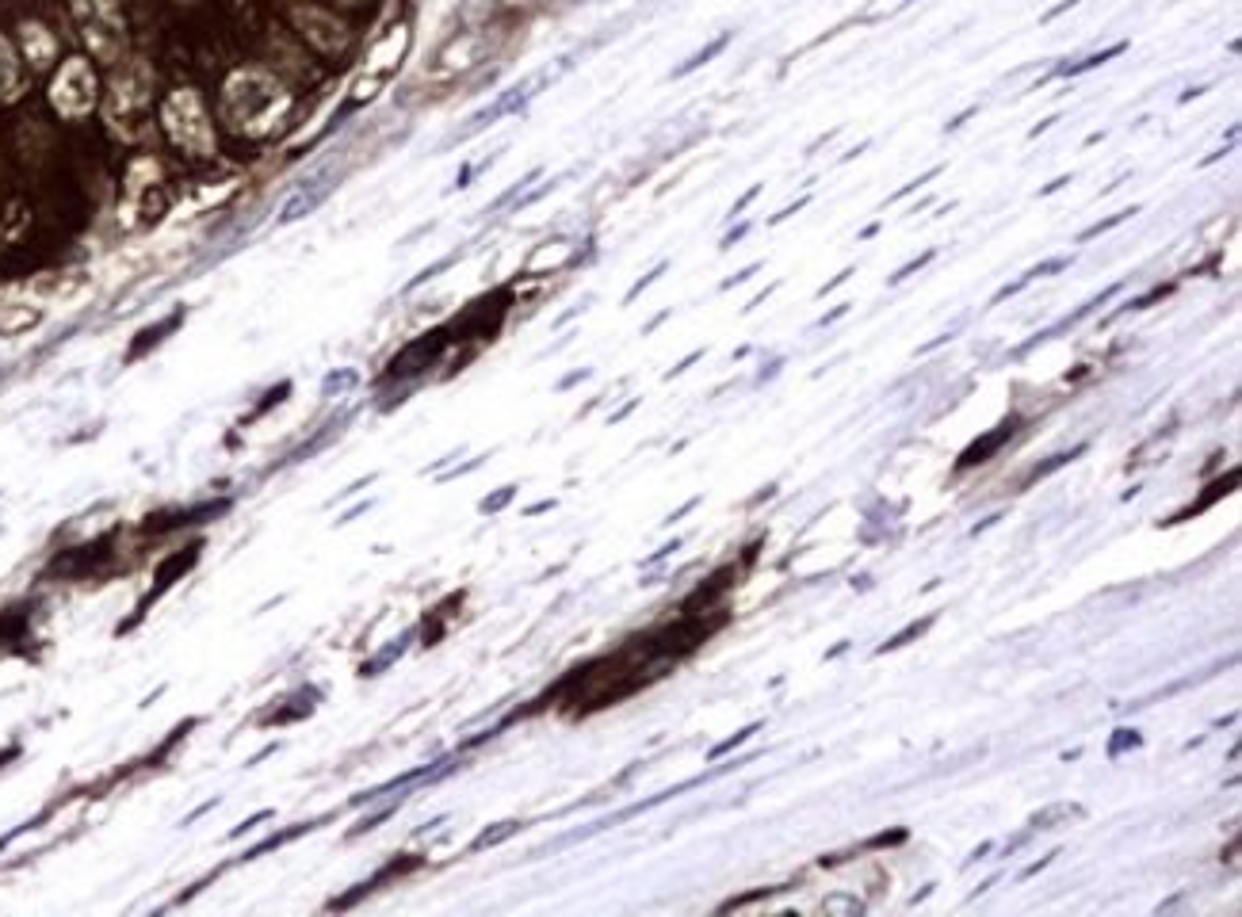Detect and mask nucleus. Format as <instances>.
<instances>
[{
  "mask_svg": "<svg viewBox=\"0 0 1242 917\" xmlns=\"http://www.w3.org/2000/svg\"><path fill=\"white\" fill-rule=\"evenodd\" d=\"M933 623H937V616H925V619H914V623H906V627H902V631H899V635H895V639H891V642H883V646H879V654H887V650H899V646H906V642L921 639V635H925V631H929Z\"/></svg>",
  "mask_w": 1242,
  "mask_h": 917,
  "instance_id": "nucleus-10",
  "label": "nucleus"
},
{
  "mask_svg": "<svg viewBox=\"0 0 1242 917\" xmlns=\"http://www.w3.org/2000/svg\"><path fill=\"white\" fill-rule=\"evenodd\" d=\"M1013 425H1017V421H1006V425H998V428H994L990 436H983L979 444H971V448H967L964 455H960V470L975 467V463H986V459H990V455H994V451L1002 448V444H1006L1009 436H1013Z\"/></svg>",
  "mask_w": 1242,
  "mask_h": 917,
  "instance_id": "nucleus-5",
  "label": "nucleus"
},
{
  "mask_svg": "<svg viewBox=\"0 0 1242 917\" xmlns=\"http://www.w3.org/2000/svg\"><path fill=\"white\" fill-rule=\"evenodd\" d=\"M730 39H734V31H723V35H719V39H711V43H707L704 50H696V54H692L688 62H681V65H677V69H673L669 77H673V81H681V77H688V73H696V69H700V65H707V62H711L715 54H723V50H727V46H730Z\"/></svg>",
  "mask_w": 1242,
  "mask_h": 917,
  "instance_id": "nucleus-6",
  "label": "nucleus"
},
{
  "mask_svg": "<svg viewBox=\"0 0 1242 917\" xmlns=\"http://www.w3.org/2000/svg\"><path fill=\"white\" fill-rule=\"evenodd\" d=\"M849 276H853V268H845V272H841V276H834V279H830L826 287H818V299H826L830 291H837V287H841V283H845V279H849Z\"/></svg>",
  "mask_w": 1242,
  "mask_h": 917,
  "instance_id": "nucleus-26",
  "label": "nucleus"
},
{
  "mask_svg": "<svg viewBox=\"0 0 1242 917\" xmlns=\"http://www.w3.org/2000/svg\"><path fill=\"white\" fill-rule=\"evenodd\" d=\"M1071 260H1074V256H1051V260H1044V264H1036V268H1028V272H1025V276H1021V279H1013V283H1006V287H1002V291H998V295L990 299V306H1002V302H1006V299H1013V295H1021V291H1025L1028 283H1036V279L1055 276V272H1063V268H1071Z\"/></svg>",
  "mask_w": 1242,
  "mask_h": 917,
  "instance_id": "nucleus-4",
  "label": "nucleus"
},
{
  "mask_svg": "<svg viewBox=\"0 0 1242 917\" xmlns=\"http://www.w3.org/2000/svg\"><path fill=\"white\" fill-rule=\"evenodd\" d=\"M807 203H811V195H803L799 203H792V207H784V211H780V214H772V218H769V226H780V222H788V218H792V214H799V211H803Z\"/></svg>",
  "mask_w": 1242,
  "mask_h": 917,
  "instance_id": "nucleus-19",
  "label": "nucleus"
},
{
  "mask_svg": "<svg viewBox=\"0 0 1242 917\" xmlns=\"http://www.w3.org/2000/svg\"><path fill=\"white\" fill-rule=\"evenodd\" d=\"M845 314H849V302H845V306H834L830 314H822V318L814 321V325H818V329H826V325H834V321H837V318H845Z\"/></svg>",
  "mask_w": 1242,
  "mask_h": 917,
  "instance_id": "nucleus-25",
  "label": "nucleus"
},
{
  "mask_svg": "<svg viewBox=\"0 0 1242 917\" xmlns=\"http://www.w3.org/2000/svg\"><path fill=\"white\" fill-rule=\"evenodd\" d=\"M1120 291H1124V283H1113V287H1105V291H1101L1097 299H1090V302H1086V306H1078L1074 314H1067V318H1059V321H1055L1051 329H1044V333H1036L1032 341H1025V344H1021V348H1017V352H1013V356H1025V352H1032L1036 344L1055 341V337H1059L1063 329H1071V325H1078V321H1086V318H1090V314H1093V310H1101V306H1105V302H1109V299H1116Z\"/></svg>",
  "mask_w": 1242,
  "mask_h": 917,
  "instance_id": "nucleus-3",
  "label": "nucleus"
},
{
  "mask_svg": "<svg viewBox=\"0 0 1242 917\" xmlns=\"http://www.w3.org/2000/svg\"><path fill=\"white\" fill-rule=\"evenodd\" d=\"M700 356H704V352H692V356H688V360H681V363H677V367H673V371H669L665 379H673V375H681V371H688V367H692V363L700 360Z\"/></svg>",
  "mask_w": 1242,
  "mask_h": 917,
  "instance_id": "nucleus-27",
  "label": "nucleus"
},
{
  "mask_svg": "<svg viewBox=\"0 0 1242 917\" xmlns=\"http://www.w3.org/2000/svg\"><path fill=\"white\" fill-rule=\"evenodd\" d=\"M505 501H513V486H505V490L497 493V497H490V501H482V512H493V509H501V505H505Z\"/></svg>",
  "mask_w": 1242,
  "mask_h": 917,
  "instance_id": "nucleus-21",
  "label": "nucleus"
},
{
  "mask_svg": "<svg viewBox=\"0 0 1242 917\" xmlns=\"http://www.w3.org/2000/svg\"><path fill=\"white\" fill-rule=\"evenodd\" d=\"M746 234H750V222H742L738 230H730V234L723 237V241H719V249H734V241H742Z\"/></svg>",
  "mask_w": 1242,
  "mask_h": 917,
  "instance_id": "nucleus-24",
  "label": "nucleus"
},
{
  "mask_svg": "<svg viewBox=\"0 0 1242 917\" xmlns=\"http://www.w3.org/2000/svg\"><path fill=\"white\" fill-rule=\"evenodd\" d=\"M165 119H169V134L180 142V146H188V150H207V119H203V111L195 104V96H176L169 100V111H165Z\"/></svg>",
  "mask_w": 1242,
  "mask_h": 917,
  "instance_id": "nucleus-1",
  "label": "nucleus"
},
{
  "mask_svg": "<svg viewBox=\"0 0 1242 917\" xmlns=\"http://www.w3.org/2000/svg\"><path fill=\"white\" fill-rule=\"evenodd\" d=\"M1082 807H1074V803H1055L1048 811H1040L1032 818V830H1055V822H1071V818H1082Z\"/></svg>",
  "mask_w": 1242,
  "mask_h": 917,
  "instance_id": "nucleus-9",
  "label": "nucleus"
},
{
  "mask_svg": "<svg viewBox=\"0 0 1242 917\" xmlns=\"http://www.w3.org/2000/svg\"><path fill=\"white\" fill-rule=\"evenodd\" d=\"M757 730H761V723H750V726H746V730H738V734H734V738H727L723 746H715V749H711V757H723V753H730V749H734V746H742V742H750V734H757Z\"/></svg>",
  "mask_w": 1242,
  "mask_h": 917,
  "instance_id": "nucleus-14",
  "label": "nucleus"
},
{
  "mask_svg": "<svg viewBox=\"0 0 1242 917\" xmlns=\"http://www.w3.org/2000/svg\"><path fill=\"white\" fill-rule=\"evenodd\" d=\"M1132 214H1139V207H1128V211H1120V214H1113V218H1105V222H1093L1090 230H1082V234H1078V241H1082V245H1086V241H1093V237L1109 234V230H1116V226H1120V222H1128V218H1132Z\"/></svg>",
  "mask_w": 1242,
  "mask_h": 917,
  "instance_id": "nucleus-12",
  "label": "nucleus"
},
{
  "mask_svg": "<svg viewBox=\"0 0 1242 917\" xmlns=\"http://www.w3.org/2000/svg\"><path fill=\"white\" fill-rule=\"evenodd\" d=\"M665 268H669V264H658V268H654V272H646V276H643V279H639V283H635V287H631V291H627V302H635V299H639V295H643L646 287H650V283H654V279L662 276Z\"/></svg>",
  "mask_w": 1242,
  "mask_h": 917,
  "instance_id": "nucleus-17",
  "label": "nucleus"
},
{
  "mask_svg": "<svg viewBox=\"0 0 1242 917\" xmlns=\"http://www.w3.org/2000/svg\"><path fill=\"white\" fill-rule=\"evenodd\" d=\"M581 379H589V371H578V375H566V379H562V383H558V386H574V383H581Z\"/></svg>",
  "mask_w": 1242,
  "mask_h": 917,
  "instance_id": "nucleus-30",
  "label": "nucleus"
},
{
  "mask_svg": "<svg viewBox=\"0 0 1242 917\" xmlns=\"http://www.w3.org/2000/svg\"><path fill=\"white\" fill-rule=\"evenodd\" d=\"M757 195H761V184H753L750 192H746V195H742V199H738V203H734V207H730V218H734V214H742V211H746V207H750V203H753V199H757Z\"/></svg>",
  "mask_w": 1242,
  "mask_h": 917,
  "instance_id": "nucleus-22",
  "label": "nucleus"
},
{
  "mask_svg": "<svg viewBox=\"0 0 1242 917\" xmlns=\"http://www.w3.org/2000/svg\"><path fill=\"white\" fill-rule=\"evenodd\" d=\"M933 256H937V249H925V253H921V256H914V260H910V264H902L899 272H895V276L887 279V283H891V287H899L902 279H910V276H914V272H921V268H925V264H929V260H933Z\"/></svg>",
  "mask_w": 1242,
  "mask_h": 917,
  "instance_id": "nucleus-13",
  "label": "nucleus"
},
{
  "mask_svg": "<svg viewBox=\"0 0 1242 917\" xmlns=\"http://www.w3.org/2000/svg\"><path fill=\"white\" fill-rule=\"evenodd\" d=\"M933 176H941V165H933V169L925 172V176H918V180H910V184H906V188H902V192H895V195H891V199H887V203H899V199H906V195H910V192H918L921 184H929V180H933Z\"/></svg>",
  "mask_w": 1242,
  "mask_h": 917,
  "instance_id": "nucleus-15",
  "label": "nucleus"
},
{
  "mask_svg": "<svg viewBox=\"0 0 1242 917\" xmlns=\"http://www.w3.org/2000/svg\"><path fill=\"white\" fill-rule=\"evenodd\" d=\"M975 111H979V107H967L964 115H956V119H952V123H948V127H944V130H960V127H964V123H967V119L975 115Z\"/></svg>",
  "mask_w": 1242,
  "mask_h": 917,
  "instance_id": "nucleus-28",
  "label": "nucleus"
},
{
  "mask_svg": "<svg viewBox=\"0 0 1242 917\" xmlns=\"http://www.w3.org/2000/svg\"><path fill=\"white\" fill-rule=\"evenodd\" d=\"M757 268H761V264H750V268H742L738 276L723 279V291H730V287H738V283H746V279H750V276H757Z\"/></svg>",
  "mask_w": 1242,
  "mask_h": 917,
  "instance_id": "nucleus-23",
  "label": "nucleus"
},
{
  "mask_svg": "<svg viewBox=\"0 0 1242 917\" xmlns=\"http://www.w3.org/2000/svg\"><path fill=\"white\" fill-rule=\"evenodd\" d=\"M54 104L62 107L65 115H81L92 104V73L81 62H69L62 73V81L54 85Z\"/></svg>",
  "mask_w": 1242,
  "mask_h": 917,
  "instance_id": "nucleus-2",
  "label": "nucleus"
},
{
  "mask_svg": "<svg viewBox=\"0 0 1242 917\" xmlns=\"http://www.w3.org/2000/svg\"><path fill=\"white\" fill-rule=\"evenodd\" d=\"M20 65H16V58H12V50H8V43H4V39H0V100H8V96H16V92H20Z\"/></svg>",
  "mask_w": 1242,
  "mask_h": 917,
  "instance_id": "nucleus-7",
  "label": "nucleus"
},
{
  "mask_svg": "<svg viewBox=\"0 0 1242 917\" xmlns=\"http://www.w3.org/2000/svg\"><path fill=\"white\" fill-rule=\"evenodd\" d=\"M1124 50H1128V43H1113L1109 50H1101V54H1090V58H1082L1078 65H1059V69H1055V77H1082V73H1090V69H1097V65H1105L1109 58L1124 54Z\"/></svg>",
  "mask_w": 1242,
  "mask_h": 917,
  "instance_id": "nucleus-8",
  "label": "nucleus"
},
{
  "mask_svg": "<svg viewBox=\"0 0 1242 917\" xmlns=\"http://www.w3.org/2000/svg\"><path fill=\"white\" fill-rule=\"evenodd\" d=\"M1067 184H1071V176H1059V180H1051V184H1048V188H1044V192H1040V195L1059 192V188H1067Z\"/></svg>",
  "mask_w": 1242,
  "mask_h": 917,
  "instance_id": "nucleus-29",
  "label": "nucleus"
},
{
  "mask_svg": "<svg viewBox=\"0 0 1242 917\" xmlns=\"http://www.w3.org/2000/svg\"><path fill=\"white\" fill-rule=\"evenodd\" d=\"M826 910H849V914H864L857 898H826Z\"/></svg>",
  "mask_w": 1242,
  "mask_h": 917,
  "instance_id": "nucleus-20",
  "label": "nucleus"
},
{
  "mask_svg": "<svg viewBox=\"0 0 1242 917\" xmlns=\"http://www.w3.org/2000/svg\"><path fill=\"white\" fill-rule=\"evenodd\" d=\"M990 853V845H979V849H975V853L967 856V864H975V860H983V856Z\"/></svg>",
  "mask_w": 1242,
  "mask_h": 917,
  "instance_id": "nucleus-31",
  "label": "nucleus"
},
{
  "mask_svg": "<svg viewBox=\"0 0 1242 917\" xmlns=\"http://www.w3.org/2000/svg\"><path fill=\"white\" fill-rule=\"evenodd\" d=\"M509 833H516V822H501V830L482 833V837L474 841V849H486V845H497V841H501V837H509Z\"/></svg>",
  "mask_w": 1242,
  "mask_h": 917,
  "instance_id": "nucleus-16",
  "label": "nucleus"
},
{
  "mask_svg": "<svg viewBox=\"0 0 1242 917\" xmlns=\"http://www.w3.org/2000/svg\"><path fill=\"white\" fill-rule=\"evenodd\" d=\"M1082 451H1086V444H1078V448H1071V451H1059V455H1051V459H1048V463H1044V467H1036V470H1032V474H1028V478H1025V486H1032V482H1040V478H1048V474H1055V470H1059V467H1067V463H1074V459H1078Z\"/></svg>",
  "mask_w": 1242,
  "mask_h": 917,
  "instance_id": "nucleus-11",
  "label": "nucleus"
},
{
  "mask_svg": "<svg viewBox=\"0 0 1242 917\" xmlns=\"http://www.w3.org/2000/svg\"><path fill=\"white\" fill-rule=\"evenodd\" d=\"M1116 734H1120V738H1116L1113 746H1109V757H1120V749L1139 746V734H1135V730H1116Z\"/></svg>",
  "mask_w": 1242,
  "mask_h": 917,
  "instance_id": "nucleus-18",
  "label": "nucleus"
}]
</instances>
